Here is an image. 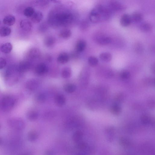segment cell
Returning a JSON list of instances; mask_svg holds the SVG:
<instances>
[{
	"label": "cell",
	"instance_id": "cell-1",
	"mask_svg": "<svg viewBox=\"0 0 155 155\" xmlns=\"http://www.w3.org/2000/svg\"><path fill=\"white\" fill-rule=\"evenodd\" d=\"M71 13L65 11H54L50 15L48 23L54 28L60 26H67L71 24L74 19Z\"/></svg>",
	"mask_w": 155,
	"mask_h": 155
},
{
	"label": "cell",
	"instance_id": "cell-2",
	"mask_svg": "<svg viewBox=\"0 0 155 155\" xmlns=\"http://www.w3.org/2000/svg\"><path fill=\"white\" fill-rule=\"evenodd\" d=\"M16 103L15 98L11 96L3 98L0 103V108L4 112H8L12 110Z\"/></svg>",
	"mask_w": 155,
	"mask_h": 155
},
{
	"label": "cell",
	"instance_id": "cell-3",
	"mask_svg": "<svg viewBox=\"0 0 155 155\" xmlns=\"http://www.w3.org/2000/svg\"><path fill=\"white\" fill-rule=\"evenodd\" d=\"M92 11L98 15L100 21L108 19L111 16L110 10L101 5L96 6Z\"/></svg>",
	"mask_w": 155,
	"mask_h": 155
},
{
	"label": "cell",
	"instance_id": "cell-4",
	"mask_svg": "<svg viewBox=\"0 0 155 155\" xmlns=\"http://www.w3.org/2000/svg\"><path fill=\"white\" fill-rule=\"evenodd\" d=\"M8 124L11 128L18 130L23 129L25 126L24 121L18 118H12L9 119Z\"/></svg>",
	"mask_w": 155,
	"mask_h": 155
},
{
	"label": "cell",
	"instance_id": "cell-5",
	"mask_svg": "<svg viewBox=\"0 0 155 155\" xmlns=\"http://www.w3.org/2000/svg\"><path fill=\"white\" fill-rule=\"evenodd\" d=\"M49 71V69L47 66L43 63L38 64L35 68L36 73L39 75H42L47 74Z\"/></svg>",
	"mask_w": 155,
	"mask_h": 155
},
{
	"label": "cell",
	"instance_id": "cell-6",
	"mask_svg": "<svg viewBox=\"0 0 155 155\" xmlns=\"http://www.w3.org/2000/svg\"><path fill=\"white\" fill-rule=\"evenodd\" d=\"M30 67V64L29 62L23 61L19 65L18 71L21 72H24L28 71Z\"/></svg>",
	"mask_w": 155,
	"mask_h": 155
},
{
	"label": "cell",
	"instance_id": "cell-7",
	"mask_svg": "<svg viewBox=\"0 0 155 155\" xmlns=\"http://www.w3.org/2000/svg\"><path fill=\"white\" fill-rule=\"evenodd\" d=\"M15 17L12 15H9L6 16L3 21L4 24L9 26H13L15 24Z\"/></svg>",
	"mask_w": 155,
	"mask_h": 155
},
{
	"label": "cell",
	"instance_id": "cell-8",
	"mask_svg": "<svg viewBox=\"0 0 155 155\" xmlns=\"http://www.w3.org/2000/svg\"><path fill=\"white\" fill-rule=\"evenodd\" d=\"M20 25L22 29L27 32L30 31L32 28L31 22L26 19L22 20L20 22Z\"/></svg>",
	"mask_w": 155,
	"mask_h": 155
},
{
	"label": "cell",
	"instance_id": "cell-9",
	"mask_svg": "<svg viewBox=\"0 0 155 155\" xmlns=\"http://www.w3.org/2000/svg\"><path fill=\"white\" fill-rule=\"evenodd\" d=\"M120 22L122 26L126 27L129 26L131 22L130 16L126 14H124L121 17Z\"/></svg>",
	"mask_w": 155,
	"mask_h": 155
},
{
	"label": "cell",
	"instance_id": "cell-10",
	"mask_svg": "<svg viewBox=\"0 0 155 155\" xmlns=\"http://www.w3.org/2000/svg\"><path fill=\"white\" fill-rule=\"evenodd\" d=\"M77 118H74L68 120L65 123L66 126L69 128H72L78 126L80 123V120Z\"/></svg>",
	"mask_w": 155,
	"mask_h": 155
},
{
	"label": "cell",
	"instance_id": "cell-11",
	"mask_svg": "<svg viewBox=\"0 0 155 155\" xmlns=\"http://www.w3.org/2000/svg\"><path fill=\"white\" fill-rule=\"evenodd\" d=\"M55 102L57 106L61 107L65 104L66 102V99L63 95L58 94L55 97Z\"/></svg>",
	"mask_w": 155,
	"mask_h": 155
},
{
	"label": "cell",
	"instance_id": "cell-12",
	"mask_svg": "<svg viewBox=\"0 0 155 155\" xmlns=\"http://www.w3.org/2000/svg\"><path fill=\"white\" fill-rule=\"evenodd\" d=\"M41 54L39 50L37 48L31 49L28 53L29 56L32 59H35L38 58Z\"/></svg>",
	"mask_w": 155,
	"mask_h": 155
},
{
	"label": "cell",
	"instance_id": "cell-13",
	"mask_svg": "<svg viewBox=\"0 0 155 155\" xmlns=\"http://www.w3.org/2000/svg\"><path fill=\"white\" fill-rule=\"evenodd\" d=\"M39 86L38 82L36 80H32L29 81L27 84V89L30 91L36 90Z\"/></svg>",
	"mask_w": 155,
	"mask_h": 155
},
{
	"label": "cell",
	"instance_id": "cell-14",
	"mask_svg": "<svg viewBox=\"0 0 155 155\" xmlns=\"http://www.w3.org/2000/svg\"><path fill=\"white\" fill-rule=\"evenodd\" d=\"M39 116L38 113L34 110H30L27 114V118L29 121H34L37 120Z\"/></svg>",
	"mask_w": 155,
	"mask_h": 155
},
{
	"label": "cell",
	"instance_id": "cell-15",
	"mask_svg": "<svg viewBox=\"0 0 155 155\" xmlns=\"http://www.w3.org/2000/svg\"><path fill=\"white\" fill-rule=\"evenodd\" d=\"M110 9L114 11H120L123 9V6L116 1L110 2L109 5Z\"/></svg>",
	"mask_w": 155,
	"mask_h": 155
},
{
	"label": "cell",
	"instance_id": "cell-16",
	"mask_svg": "<svg viewBox=\"0 0 155 155\" xmlns=\"http://www.w3.org/2000/svg\"><path fill=\"white\" fill-rule=\"evenodd\" d=\"M32 21L34 23H39L42 19L43 15L40 12H35L31 17Z\"/></svg>",
	"mask_w": 155,
	"mask_h": 155
},
{
	"label": "cell",
	"instance_id": "cell-17",
	"mask_svg": "<svg viewBox=\"0 0 155 155\" xmlns=\"http://www.w3.org/2000/svg\"><path fill=\"white\" fill-rule=\"evenodd\" d=\"M96 41L100 45H108L111 42L112 39L109 37H102L98 38Z\"/></svg>",
	"mask_w": 155,
	"mask_h": 155
},
{
	"label": "cell",
	"instance_id": "cell-18",
	"mask_svg": "<svg viewBox=\"0 0 155 155\" xmlns=\"http://www.w3.org/2000/svg\"><path fill=\"white\" fill-rule=\"evenodd\" d=\"M83 137L82 132L80 131H77L73 135L72 139L75 143H78L81 141Z\"/></svg>",
	"mask_w": 155,
	"mask_h": 155
},
{
	"label": "cell",
	"instance_id": "cell-19",
	"mask_svg": "<svg viewBox=\"0 0 155 155\" xmlns=\"http://www.w3.org/2000/svg\"><path fill=\"white\" fill-rule=\"evenodd\" d=\"M69 60V55L66 53H62L58 56L57 60L61 64H64L67 63Z\"/></svg>",
	"mask_w": 155,
	"mask_h": 155
},
{
	"label": "cell",
	"instance_id": "cell-20",
	"mask_svg": "<svg viewBox=\"0 0 155 155\" xmlns=\"http://www.w3.org/2000/svg\"><path fill=\"white\" fill-rule=\"evenodd\" d=\"M13 49L11 44L9 42L6 43L3 45L1 47V52L5 54L9 53Z\"/></svg>",
	"mask_w": 155,
	"mask_h": 155
},
{
	"label": "cell",
	"instance_id": "cell-21",
	"mask_svg": "<svg viewBox=\"0 0 155 155\" xmlns=\"http://www.w3.org/2000/svg\"><path fill=\"white\" fill-rule=\"evenodd\" d=\"M86 46V42L84 40H81L79 41L76 44V50L77 52H81L85 49Z\"/></svg>",
	"mask_w": 155,
	"mask_h": 155
},
{
	"label": "cell",
	"instance_id": "cell-22",
	"mask_svg": "<svg viewBox=\"0 0 155 155\" xmlns=\"http://www.w3.org/2000/svg\"><path fill=\"white\" fill-rule=\"evenodd\" d=\"M11 32V29L6 26H4L0 29V36L5 37L9 36Z\"/></svg>",
	"mask_w": 155,
	"mask_h": 155
},
{
	"label": "cell",
	"instance_id": "cell-23",
	"mask_svg": "<svg viewBox=\"0 0 155 155\" xmlns=\"http://www.w3.org/2000/svg\"><path fill=\"white\" fill-rule=\"evenodd\" d=\"M72 75L71 69L68 67H66L63 69L62 71L61 75L63 78L67 79L70 78Z\"/></svg>",
	"mask_w": 155,
	"mask_h": 155
},
{
	"label": "cell",
	"instance_id": "cell-24",
	"mask_svg": "<svg viewBox=\"0 0 155 155\" xmlns=\"http://www.w3.org/2000/svg\"><path fill=\"white\" fill-rule=\"evenodd\" d=\"M38 138V134L37 132L35 131H31L28 133L27 138L28 140L30 141H34L37 140Z\"/></svg>",
	"mask_w": 155,
	"mask_h": 155
},
{
	"label": "cell",
	"instance_id": "cell-25",
	"mask_svg": "<svg viewBox=\"0 0 155 155\" xmlns=\"http://www.w3.org/2000/svg\"><path fill=\"white\" fill-rule=\"evenodd\" d=\"M75 85L72 83H69L65 85L64 87V90L66 93H72L74 92L76 90Z\"/></svg>",
	"mask_w": 155,
	"mask_h": 155
},
{
	"label": "cell",
	"instance_id": "cell-26",
	"mask_svg": "<svg viewBox=\"0 0 155 155\" xmlns=\"http://www.w3.org/2000/svg\"><path fill=\"white\" fill-rule=\"evenodd\" d=\"M44 42L46 46L50 47L54 45L55 42V40L52 37L48 36L44 39Z\"/></svg>",
	"mask_w": 155,
	"mask_h": 155
},
{
	"label": "cell",
	"instance_id": "cell-27",
	"mask_svg": "<svg viewBox=\"0 0 155 155\" xmlns=\"http://www.w3.org/2000/svg\"><path fill=\"white\" fill-rule=\"evenodd\" d=\"M100 58L105 62H109L112 59V57L110 53L108 52L103 53L100 55Z\"/></svg>",
	"mask_w": 155,
	"mask_h": 155
},
{
	"label": "cell",
	"instance_id": "cell-28",
	"mask_svg": "<svg viewBox=\"0 0 155 155\" xmlns=\"http://www.w3.org/2000/svg\"><path fill=\"white\" fill-rule=\"evenodd\" d=\"M130 17L131 22L134 23H138L141 22L143 19L142 15L138 13H134Z\"/></svg>",
	"mask_w": 155,
	"mask_h": 155
},
{
	"label": "cell",
	"instance_id": "cell-29",
	"mask_svg": "<svg viewBox=\"0 0 155 155\" xmlns=\"http://www.w3.org/2000/svg\"><path fill=\"white\" fill-rule=\"evenodd\" d=\"M71 34L72 32L70 30L68 29H64L60 32V36L62 38L67 39L70 37Z\"/></svg>",
	"mask_w": 155,
	"mask_h": 155
},
{
	"label": "cell",
	"instance_id": "cell-30",
	"mask_svg": "<svg viewBox=\"0 0 155 155\" xmlns=\"http://www.w3.org/2000/svg\"><path fill=\"white\" fill-rule=\"evenodd\" d=\"M35 12V10L34 8L31 7H28L24 10V14L26 17H31Z\"/></svg>",
	"mask_w": 155,
	"mask_h": 155
},
{
	"label": "cell",
	"instance_id": "cell-31",
	"mask_svg": "<svg viewBox=\"0 0 155 155\" xmlns=\"http://www.w3.org/2000/svg\"><path fill=\"white\" fill-rule=\"evenodd\" d=\"M35 100L38 103H42L45 101L46 100V96L45 94L43 93H39L36 95Z\"/></svg>",
	"mask_w": 155,
	"mask_h": 155
},
{
	"label": "cell",
	"instance_id": "cell-32",
	"mask_svg": "<svg viewBox=\"0 0 155 155\" xmlns=\"http://www.w3.org/2000/svg\"><path fill=\"white\" fill-rule=\"evenodd\" d=\"M152 27L150 24L148 23H144L140 26L141 29L144 32H149L151 29Z\"/></svg>",
	"mask_w": 155,
	"mask_h": 155
},
{
	"label": "cell",
	"instance_id": "cell-33",
	"mask_svg": "<svg viewBox=\"0 0 155 155\" xmlns=\"http://www.w3.org/2000/svg\"><path fill=\"white\" fill-rule=\"evenodd\" d=\"M88 62L91 66L94 67L98 64V60L95 57H90L88 59Z\"/></svg>",
	"mask_w": 155,
	"mask_h": 155
},
{
	"label": "cell",
	"instance_id": "cell-34",
	"mask_svg": "<svg viewBox=\"0 0 155 155\" xmlns=\"http://www.w3.org/2000/svg\"><path fill=\"white\" fill-rule=\"evenodd\" d=\"M77 143L76 147L77 149L79 150H85L87 147V144L85 142L80 141Z\"/></svg>",
	"mask_w": 155,
	"mask_h": 155
},
{
	"label": "cell",
	"instance_id": "cell-35",
	"mask_svg": "<svg viewBox=\"0 0 155 155\" xmlns=\"http://www.w3.org/2000/svg\"><path fill=\"white\" fill-rule=\"evenodd\" d=\"M130 76V74L128 71H125L121 72L120 74V77L121 79L124 80L128 79Z\"/></svg>",
	"mask_w": 155,
	"mask_h": 155
},
{
	"label": "cell",
	"instance_id": "cell-36",
	"mask_svg": "<svg viewBox=\"0 0 155 155\" xmlns=\"http://www.w3.org/2000/svg\"><path fill=\"white\" fill-rule=\"evenodd\" d=\"M49 24L46 23H42L40 25L39 28V30L42 32H45L47 31L49 27Z\"/></svg>",
	"mask_w": 155,
	"mask_h": 155
},
{
	"label": "cell",
	"instance_id": "cell-37",
	"mask_svg": "<svg viewBox=\"0 0 155 155\" xmlns=\"http://www.w3.org/2000/svg\"><path fill=\"white\" fill-rule=\"evenodd\" d=\"M111 111L113 114H117L120 112L121 108L118 106L115 105L112 107Z\"/></svg>",
	"mask_w": 155,
	"mask_h": 155
},
{
	"label": "cell",
	"instance_id": "cell-38",
	"mask_svg": "<svg viewBox=\"0 0 155 155\" xmlns=\"http://www.w3.org/2000/svg\"><path fill=\"white\" fill-rule=\"evenodd\" d=\"M141 121L144 124H148L150 122V118L148 116H143L141 117Z\"/></svg>",
	"mask_w": 155,
	"mask_h": 155
},
{
	"label": "cell",
	"instance_id": "cell-39",
	"mask_svg": "<svg viewBox=\"0 0 155 155\" xmlns=\"http://www.w3.org/2000/svg\"><path fill=\"white\" fill-rule=\"evenodd\" d=\"M54 112L53 111H49L45 113L44 117H45V119H49L54 117Z\"/></svg>",
	"mask_w": 155,
	"mask_h": 155
},
{
	"label": "cell",
	"instance_id": "cell-40",
	"mask_svg": "<svg viewBox=\"0 0 155 155\" xmlns=\"http://www.w3.org/2000/svg\"><path fill=\"white\" fill-rule=\"evenodd\" d=\"M88 26L89 25L88 22L86 21H83L80 24V28L82 30H85L88 28Z\"/></svg>",
	"mask_w": 155,
	"mask_h": 155
},
{
	"label": "cell",
	"instance_id": "cell-41",
	"mask_svg": "<svg viewBox=\"0 0 155 155\" xmlns=\"http://www.w3.org/2000/svg\"><path fill=\"white\" fill-rule=\"evenodd\" d=\"M6 64V61L5 59L0 57V69H3Z\"/></svg>",
	"mask_w": 155,
	"mask_h": 155
},
{
	"label": "cell",
	"instance_id": "cell-42",
	"mask_svg": "<svg viewBox=\"0 0 155 155\" xmlns=\"http://www.w3.org/2000/svg\"><path fill=\"white\" fill-rule=\"evenodd\" d=\"M120 143L123 146H126L128 145L129 142L125 138H121L120 140Z\"/></svg>",
	"mask_w": 155,
	"mask_h": 155
},
{
	"label": "cell",
	"instance_id": "cell-43",
	"mask_svg": "<svg viewBox=\"0 0 155 155\" xmlns=\"http://www.w3.org/2000/svg\"><path fill=\"white\" fill-rule=\"evenodd\" d=\"M46 153L47 155L53 154V152L50 150L47 151Z\"/></svg>",
	"mask_w": 155,
	"mask_h": 155
},
{
	"label": "cell",
	"instance_id": "cell-44",
	"mask_svg": "<svg viewBox=\"0 0 155 155\" xmlns=\"http://www.w3.org/2000/svg\"><path fill=\"white\" fill-rule=\"evenodd\" d=\"M152 68H151V70H152V72H153L154 73V71H155V66H154V65H153L152 66Z\"/></svg>",
	"mask_w": 155,
	"mask_h": 155
},
{
	"label": "cell",
	"instance_id": "cell-45",
	"mask_svg": "<svg viewBox=\"0 0 155 155\" xmlns=\"http://www.w3.org/2000/svg\"><path fill=\"white\" fill-rule=\"evenodd\" d=\"M2 142V139L1 138V137H0V145H1V144Z\"/></svg>",
	"mask_w": 155,
	"mask_h": 155
},
{
	"label": "cell",
	"instance_id": "cell-46",
	"mask_svg": "<svg viewBox=\"0 0 155 155\" xmlns=\"http://www.w3.org/2000/svg\"><path fill=\"white\" fill-rule=\"evenodd\" d=\"M1 20H0V25H1Z\"/></svg>",
	"mask_w": 155,
	"mask_h": 155
},
{
	"label": "cell",
	"instance_id": "cell-47",
	"mask_svg": "<svg viewBox=\"0 0 155 155\" xmlns=\"http://www.w3.org/2000/svg\"><path fill=\"white\" fill-rule=\"evenodd\" d=\"M1 125H0V129H1Z\"/></svg>",
	"mask_w": 155,
	"mask_h": 155
}]
</instances>
